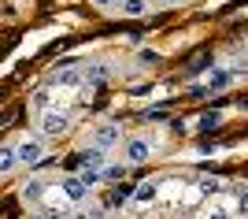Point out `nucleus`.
<instances>
[{"label":"nucleus","instance_id":"412c9836","mask_svg":"<svg viewBox=\"0 0 248 219\" xmlns=\"http://www.w3.org/2000/svg\"><path fill=\"white\" fill-rule=\"evenodd\" d=\"M200 189H204V193H215V189H218V178H207V182H200Z\"/></svg>","mask_w":248,"mask_h":219},{"label":"nucleus","instance_id":"7ed1b4c3","mask_svg":"<svg viewBox=\"0 0 248 219\" xmlns=\"http://www.w3.org/2000/svg\"><path fill=\"white\" fill-rule=\"evenodd\" d=\"M71 126V115L60 112V108H48V112H41V134H63Z\"/></svg>","mask_w":248,"mask_h":219},{"label":"nucleus","instance_id":"39448f33","mask_svg":"<svg viewBox=\"0 0 248 219\" xmlns=\"http://www.w3.org/2000/svg\"><path fill=\"white\" fill-rule=\"evenodd\" d=\"M60 189H63V197L71 201V204H82V201L89 197V186H85L78 175H67V178L60 182Z\"/></svg>","mask_w":248,"mask_h":219},{"label":"nucleus","instance_id":"b1692460","mask_svg":"<svg viewBox=\"0 0 248 219\" xmlns=\"http://www.w3.org/2000/svg\"><path fill=\"white\" fill-rule=\"evenodd\" d=\"M163 4H182V0H163Z\"/></svg>","mask_w":248,"mask_h":219},{"label":"nucleus","instance_id":"0eeeda50","mask_svg":"<svg viewBox=\"0 0 248 219\" xmlns=\"http://www.w3.org/2000/svg\"><path fill=\"white\" fill-rule=\"evenodd\" d=\"M237 67H233V71H218V67H215V71H207V82H204V89H207V93H222V89H226V85H233V78H237Z\"/></svg>","mask_w":248,"mask_h":219},{"label":"nucleus","instance_id":"5701e85b","mask_svg":"<svg viewBox=\"0 0 248 219\" xmlns=\"http://www.w3.org/2000/svg\"><path fill=\"white\" fill-rule=\"evenodd\" d=\"M207 219H230V216H226V212H211Z\"/></svg>","mask_w":248,"mask_h":219},{"label":"nucleus","instance_id":"4be33fe9","mask_svg":"<svg viewBox=\"0 0 248 219\" xmlns=\"http://www.w3.org/2000/svg\"><path fill=\"white\" fill-rule=\"evenodd\" d=\"M89 4H96V8H111L115 0H89Z\"/></svg>","mask_w":248,"mask_h":219},{"label":"nucleus","instance_id":"6ab92c4d","mask_svg":"<svg viewBox=\"0 0 248 219\" xmlns=\"http://www.w3.org/2000/svg\"><path fill=\"white\" fill-rule=\"evenodd\" d=\"M137 60H141V63H155V60H159V52H155V49H141Z\"/></svg>","mask_w":248,"mask_h":219},{"label":"nucleus","instance_id":"4468645a","mask_svg":"<svg viewBox=\"0 0 248 219\" xmlns=\"http://www.w3.org/2000/svg\"><path fill=\"white\" fill-rule=\"evenodd\" d=\"M197 123H200V130H215V126L222 123V112H215V108H211V112H204V115H200Z\"/></svg>","mask_w":248,"mask_h":219},{"label":"nucleus","instance_id":"1a4fd4ad","mask_svg":"<svg viewBox=\"0 0 248 219\" xmlns=\"http://www.w3.org/2000/svg\"><path fill=\"white\" fill-rule=\"evenodd\" d=\"M85 82L89 85H96V82H104V78H108V63H100V60H93V63H85Z\"/></svg>","mask_w":248,"mask_h":219},{"label":"nucleus","instance_id":"20e7f679","mask_svg":"<svg viewBox=\"0 0 248 219\" xmlns=\"http://www.w3.org/2000/svg\"><path fill=\"white\" fill-rule=\"evenodd\" d=\"M119 137H123V130H119V123H100V126H96V130H93V145L108 152V149H111V145H119Z\"/></svg>","mask_w":248,"mask_h":219},{"label":"nucleus","instance_id":"f257e3e1","mask_svg":"<svg viewBox=\"0 0 248 219\" xmlns=\"http://www.w3.org/2000/svg\"><path fill=\"white\" fill-rule=\"evenodd\" d=\"M15 160H19V167H33L45 160V137H22L19 145H15Z\"/></svg>","mask_w":248,"mask_h":219},{"label":"nucleus","instance_id":"a211bd4d","mask_svg":"<svg viewBox=\"0 0 248 219\" xmlns=\"http://www.w3.org/2000/svg\"><path fill=\"white\" fill-rule=\"evenodd\" d=\"M78 178H82L85 186L93 189V186H96V182H100V171H89V167H85V171H82V175H78Z\"/></svg>","mask_w":248,"mask_h":219},{"label":"nucleus","instance_id":"6e6552de","mask_svg":"<svg viewBox=\"0 0 248 219\" xmlns=\"http://www.w3.org/2000/svg\"><path fill=\"white\" fill-rule=\"evenodd\" d=\"M45 186H48V178H30V182H22V189H19V197L26 201V204H33V201H41Z\"/></svg>","mask_w":248,"mask_h":219},{"label":"nucleus","instance_id":"9d476101","mask_svg":"<svg viewBox=\"0 0 248 219\" xmlns=\"http://www.w3.org/2000/svg\"><path fill=\"white\" fill-rule=\"evenodd\" d=\"M78 164H82V167H89V171H100V164H104V149H85V152H82V156H78Z\"/></svg>","mask_w":248,"mask_h":219},{"label":"nucleus","instance_id":"ddd939ff","mask_svg":"<svg viewBox=\"0 0 248 219\" xmlns=\"http://www.w3.org/2000/svg\"><path fill=\"white\" fill-rule=\"evenodd\" d=\"M148 11V0H123V15H130V19H141Z\"/></svg>","mask_w":248,"mask_h":219},{"label":"nucleus","instance_id":"aec40b11","mask_svg":"<svg viewBox=\"0 0 248 219\" xmlns=\"http://www.w3.org/2000/svg\"><path fill=\"white\" fill-rule=\"evenodd\" d=\"M37 219H67V212H56V208H41Z\"/></svg>","mask_w":248,"mask_h":219},{"label":"nucleus","instance_id":"9b49d317","mask_svg":"<svg viewBox=\"0 0 248 219\" xmlns=\"http://www.w3.org/2000/svg\"><path fill=\"white\" fill-rule=\"evenodd\" d=\"M19 167V160H15V145H0V175H11Z\"/></svg>","mask_w":248,"mask_h":219},{"label":"nucleus","instance_id":"2eb2a0df","mask_svg":"<svg viewBox=\"0 0 248 219\" xmlns=\"http://www.w3.org/2000/svg\"><path fill=\"white\" fill-rule=\"evenodd\" d=\"M48 104H52V93L48 89H37V93H33V108H37V112H48Z\"/></svg>","mask_w":248,"mask_h":219},{"label":"nucleus","instance_id":"393cba45","mask_svg":"<svg viewBox=\"0 0 248 219\" xmlns=\"http://www.w3.org/2000/svg\"><path fill=\"white\" fill-rule=\"evenodd\" d=\"M245 60H248V52H245Z\"/></svg>","mask_w":248,"mask_h":219},{"label":"nucleus","instance_id":"f03ea898","mask_svg":"<svg viewBox=\"0 0 248 219\" xmlns=\"http://www.w3.org/2000/svg\"><path fill=\"white\" fill-rule=\"evenodd\" d=\"M123 156H126V164H148L152 141H148V137H130V141L123 145Z\"/></svg>","mask_w":248,"mask_h":219},{"label":"nucleus","instance_id":"f3484780","mask_svg":"<svg viewBox=\"0 0 248 219\" xmlns=\"http://www.w3.org/2000/svg\"><path fill=\"white\" fill-rule=\"evenodd\" d=\"M237 216L248 219V189H241V193H237Z\"/></svg>","mask_w":248,"mask_h":219},{"label":"nucleus","instance_id":"dca6fc26","mask_svg":"<svg viewBox=\"0 0 248 219\" xmlns=\"http://www.w3.org/2000/svg\"><path fill=\"white\" fill-rule=\"evenodd\" d=\"M123 175H126L123 164H111V167H104V171H100V178H123Z\"/></svg>","mask_w":248,"mask_h":219},{"label":"nucleus","instance_id":"f8f14e48","mask_svg":"<svg viewBox=\"0 0 248 219\" xmlns=\"http://www.w3.org/2000/svg\"><path fill=\"white\" fill-rule=\"evenodd\" d=\"M155 193H159V186H155V182H145V186L134 189V201H137V204H152Z\"/></svg>","mask_w":248,"mask_h":219},{"label":"nucleus","instance_id":"423d86ee","mask_svg":"<svg viewBox=\"0 0 248 219\" xmlns=\"http://www.w3.org/2000/svg\"><path fill=\"white\" fill-rule=\"evenodd\" d=\"M52 82L60 85V89H74V85H82V82H85V74L78 71V67H74V63H63L60 71L52 74Z\"/></svg>","mask_w":248,"mask_h":219}]
</instances>
